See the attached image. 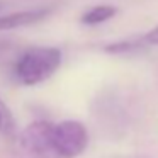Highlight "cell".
I'll list each match as a JSON object with an SVG mask.
<instances>
[{"label": "cell", "instance_id": "9", "mask_svg": "<svg viewBox=\"0 0 158 158\" xmlns=\"http://www.w3.org/2000/svg\"><path fill=\"white\" fill-rule=\"evenodd\" d=\"M10 41H7V39H0V56L4 55L5 51H9L10 49Z\"/></svg>", "mask_w": 158, "mask_h": 158}, {"label": "cell", "instance_id": "8", "mask_svg": "<svg viewBox=\"0 0 158 158\" xmlns=\"http://www.w3.org/2000/svg\"><path fill=\"white\" fill-rule=\"evenodd\" d=\"M144 41L148 43V44H153V46H158V26L156 27H153L151 31H148L146 34H144Z\"/></svg>", "mask_w": 158, "mask_h": 158}, {"label": "cell", "instance_id": "3", "mask_svg": "<svg viewBox=\"0 0 158 158\" xmlns=\"http://www.w3.org/2000/svg\"><path fill=\"white\" fill-rule=\"evenodd\" d=\"M21 144L34 158H58L53 146V123L34 121L21 134Z\"/></svg>", "mask_w": 158, "mask_h": 158}, {"label": "cell", "instance_id": "4", "mask_svg": "<svg viewBox=\"0 0 158 158\" xmlns=\"http://www.w3.org/2000/svg\"><path fill=\"white\" fill-rule=\"evenodd\" d=\"M53 14V7H39L29 10H17L7 15H0V31H10L17 27H26L48 19Z\"/></svg>", "mask_w": 158, "mask_h": 158}, {"label": "cell", "instance_id": "7", "mask_svg": "<svg viewBox=\"0 0 158 158\" xmlns=\"http://www.w3.org/2000/svg\"><path fill=\"white\" fill-rule=\"evenodd\" d=\"M10 123H12V116H10V112H9L7 106H5V104L2 102V99H0V131L9 129Z\"/></svg>", "mask_w": 158, "mask_h": 158}, {"label": "cell", "instance_id": "2", "mask_svg": "<svg viewBox=\"0 0 158 158\" xmlns=\"http://www.w3.org/2000/svg\"><path fill=\"white\" fill-rule=\"evenodd\" d=\"M53 146L58 158H77L89 146V131L73 119L53 124Z\"/></svg>", "mask_w": 158, "mask_h": 158}, {"label": "cell", "instance_id": "10", "mask_svg": "<svg viewBox=\"0 0 158 158\" xmlns=\"http://www.w3.org/2000/svg\"><path fill=\"white\" fill-rule=\"evenodd\" d=\"M0 9H2V4H0Z\"/></svg>", "mask_w": 158, "mask_h": 158}, {"label": "cell", "instance_id": "1", "mask_svg": "<svg viewBox=\"0 0 158 158\" xmlns=\"http://www.w3.org/2000/svg\"><path fill=\"white\" fill-rule=\"evenodd\" d=\"M61 65V49L53 46H34L24 51L14 66V75L19 83L34 87L46 82Z\"/></svg>", "mask_w": 158, "mask_h": 158}, {"label": "cell", "instance_id": "6", "mask_svg": "<svg viewBox=\"0 0 158 158\" xmlns=\"http://www.w3.org/2000/svg\"><path fill=\"white\" fill-rule=\"evenodd\" d=\"M139 48V44L136 43H131V41H123V43H114V44H109L106 46V51L107 53H112V55H121V53H129V51H134V49Z\"/></svg>", "mask_w": 158, "mask_h": 158}, {"label": "cell", "instance_id": "5", "mask_svg": "<svg viewBox=\"0 0 158 158\" xmlns=\"http://www.w3.org/2000/svg\"><path fill=\"white\" fill-rule=\"evenodd\" d=\"M117 14V9L114 5H95V7L89 9L85 14L80 17V22L85 26H97V24H102V22L112 19L114 15Z\"/></svg>", "mask_w": 158, "mask_h": 158}]
</instances>
